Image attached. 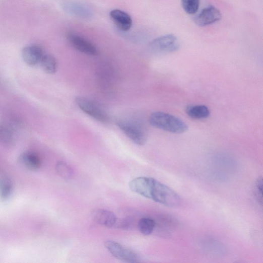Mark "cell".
Listing matches in <instances>:
<instances>
[{
  "label": "cell",
  "instance_id": "obj_7",
  "mask_svg": "<svg viewBox=\"0 0 263 263\" xmlns=\"http://www.w3.org/2000/svg\"><path fill=\"white\" fill-rule=\"evenodd\" d=\"M67 38L71 45L82 53L91 56L98 55V51L96 47L84 37L73 33H69Z\"/></svg>",
  "mask_w": 263,
  "mask_h": 263
},
{
  "label": "cell",
  "instance_id": "obj_17",
  "mask_svg": "<svg viewBox=\"0 0 263 263\" xmlns=\"http://www.w3.org/2000/svg\"><path fill=\"white\" fill-rule=\"evenodd\" d=\"M138 228L142 234L149 235L154 231L156 228V222L151 218H144L140 220Z\"/></svg>",
  "mask_w": 263,
  "mask_h": 263
},
{
  "label": "cell",
  "instance_id": "obj_8",
  "mask_svg": "<svg viewBox=\"0 0 263 263\" xmlns=\"http://www.w3.org/2000/svg\"><path fill=\"white\" fill-rule=\"evenodd\" d=\"M222 18L220 11L215 7L204 9L195 18V24L200 26H205L215 23Z\"/></svg>",
  "mask_w": 263,
  "mask_h": 263
},
{
  "label": "cell",
  "instance_id": "obj_19",
  "mask_svg": "<svg viewBox=\"0 0 263 263\" xmlns=\"http://www.w3.org/2000/svg\"><path fill=\"white\" fill-rule=\"evenodd\" d=\"M182 7L187 14L196 13L200 7V0H181Z\"/></svg>",
  "mask_w": 263,
  "mask_h": 263
},
{
  "label": "cell",
  "instance_id": "obj_5",
  "mask_svg": "<svg viewBox=\"0 0 263 263\" xmlns=\"http://www.w3.org/2000/svg\"><path fill=\"white\" fill-rule=\"evenodd\" d=\"M149 47L156 53L169 54L179 49L180 42L175 35H167L154 39L150 42Z\"/></svg>",
  "mask_w": 263,
  "mask_h": 263
},
{
  "label": "cell",
  "instance_id": "obj_10",
  "mask_svg": "<svg viewBox=\"0 0 263 263\" xmlns=\"http://www.w3.org/2000/svg\"><path fill=\"white\" fill-rule=\"evenodd\" d=\"M93 220L97 223L108 228L115 227L117 218L113 213L105 209H95L91 213Z\"/></svg>",
  "mask_w": 263,
  "mask_h": 263
},
{
  "label": "cell",
  "instance_id": "obj_1",
  "mask_svg": "<svg viewBox=\"0 0 263 263\" xmlns=\"http://www.w3.org/2000/svg\"><path fill=\"white\" fill-rule=\"evenodd\" d=\"M131 191L168 207H177L181 199L173 189L151 177H140L129 183Z\"/></svg>",
  "mask_w": 263,
  "mask_h": 263
},
{
  "label": "cell",
  "instance_id": "obj_21",
  "mask_svg": "<svg viewBox=\"0 0 263 263\" xmlns=\"http://www.w3.org/2000/svg\"><path fill=\"white\" fill-rule=\"evenodd\" d=\"M256 188L257 191L258 198H260L262 200V180L261 177L258 178L256 180Z\"/></svg>",
  "mask_w": 263,
  "mask_h": 263
},
{
  "label": "cell",
  "instance_id": "obj_15",
  "mask_svg": "<svg viewBox=\"0 0 263 263\" xmlns=\"http://www.w3.org/2000/svg\"><path fill=\"white\" fill-rule=\"evenodd\" d=\"M186 112L188 116L195 119H206L210 114L209 108L205 105L189 106L187 107Z\"/></svg>",
  "mask_w": 263,
  "mask_h": 263
},
{
  "label": "cell",
  "instance_id": "obj_2",
  "mask_svg": "<svg viewBox=\"0 0 263 263\" xmlns=\"http://www.w3.org/2000/svg\"><path fill=\"white\" fill-rule=\"evenodd\" d=\"M153 126L174 134H182L188 129V125L180 118L169 113L155 112L149 117Z\"/></svg>",
  "mask_w": 263,
  "mask_h": 263
},
{
  "label": "cell",
  "instance_id": "obj_14",
  "mask_svg": "<svg viewBox=\"0 0 263 263\" xmlns=\"http://www.w3.org/2000/svg\"><path fill=\"white\" fill-rule=\"evenodd\" d=\"M15 142V134L12 125L7 123L0 125V142L5 146H11Z\"/></svg>",
  "mask_w": 263,
  "mask_h": 263
},
{
  "label": "cell",
  "instance_id": "obj_18",
  "mask_svg": "<svg viewBox=\"0 0 263 263\" xmlns=\"http://www.w3.org/2000/svg\"><path fill=\"white\" fill-rule=\"evenodd\" d=\"M56 170L57 173L62 178L67 179L72 178L74 176L72 169L66 163L60 162L57 163Z\"/></svg>",
  "mask_w": 263,
  "mask_h": 263
},
{
  "label": "cell",
  "instance_id": "obj_20",
  "mask_svg": "<svg viewBox=\"0 0 263 263\" xmlns=\"http://www.w3.org/2000/svg\"><path fill=\"white\" fill-rule=\"evenodd\" d=\"M2 194L3 198H7L9 196L12 190V185L10 181L5 180L2 184Z\"/></svg>",
  "mask_w": 263,
  "mask_h": 263
},
{
  "label": "cell",
  "instance_id": "obj_13",
  "mask_svg": "<svg viewBox=\"0 0 263 263\" xmlns=\"http://www.w3.org/2000/svg\"><path fill=\"white\" fill-rule=\"evenodd\" d=\"M63 9L69 13L81 18H88L91 12L89 8L73 2H65L63 4Z\"/></svg>",
  "mask_w": 263,
  "mask_h": 263
},
{
  "label": "cell",
  "instance_id": "obj_3",
  "mask_svg": "<svg viewBox=\"0 0 263 263\" xmlns=\"http://www.w3.org/2000/svg\"><path fill=\"white\" fill-rule=\"evenodd\" d=\"M117 126L132 142L139 146L144 145L147 140L144 128L133 121L121 120L117 122Z\"/></svg>",
  "mask_w": 263,
  "mask_h": 263
},
{
  "label": "cell",
  "instance_id": "obj_11",
  "mask_svg": "<svg viewBox=\"0 0 263 263\" xmlns=\"http://www.w3.org/2000/svg\"><path fill=\"white\" fill-rule=\"evenodd\" d=\"M113 21L120 30L128 31L133 25V20L126 13L119 10H114L110 13Z\"/></svg>",
  "mask_w": 263,
  "mask_h": 263
},
{
  "label": "cell",
  "instance_id": "obj_12",
  "mask_svg": "<svg viewBox=\"0 0 263 263\" xmlns=\"http://www.w3.org/2000/svg\"><path fill=\"white\" fill-rule=\"evenodd\" d=\"M20 164L25 168L31 170H37L41 166L40 158L34 153L24 152L19 157Z\"/></svg>",
  "mask_w": 263,
  "mask_h": 263
},
{
  "label": "cell",
  "instance_id": "obj_4",
  "mask_svg": "<svg viewBox=\"0 0 263 263\" xmlns=\"http://www.w3.org/2000/svg\"><path fill=\"white\" fill-rule=\"evenodd\" d=\"M75 101L77 106L84 113L100 122L109 121L107 113L93 100L83 97H78Z\"/></svg>",
  "mask_w": 263,
  "mask_h": 263
},
{
  "label": "cell",
  "instance_id": "obj_16",
  "mask_svg": "<svg viewBox=\"0 0 263 263\" xmlns=\"http://www.w3.org/2000/svg\"><path fill=\"white\" fill-rule=\"evenodd\" d=\"M40 64L43 71L47 74H53L57 72L58 66L56 59L50 55H44Z\"/></svg>",
  "mask_w": 263,
  "mask_h": 263
},
{
  "label": "cell",
  "instance_id": "obj_6",
  "mask_svg": "<svg viewBox=\"0 0 263 263\" xmlns=\"http://www.w3.org/2000/svg\"><path fill=\"white\" fill-rule=\"evenodd\" d=\"M104 245L109 252L118 259L132 263L140 261V256L136 252L116 242L108 241L105 242Z\"/></svg>",
  "mask_w": 263,
  "mask_h": 263
},
{
  "label": "cell",
  "instance_id": "obj_9",
  "mask_svg": "<svg viewBox=\"0 0 263 263\" xmlns=\"http://www.w3.org/2000/svg\"><path fill=\"white\" fill-rule=\"evenodd\" d=\"M44 55L42 49L35 45L26 46L22 51L24 61L30 66L40 64Z\"/></svg>",
  "mask_w": 263,
  "mask_h": 263
}]
</instances>
